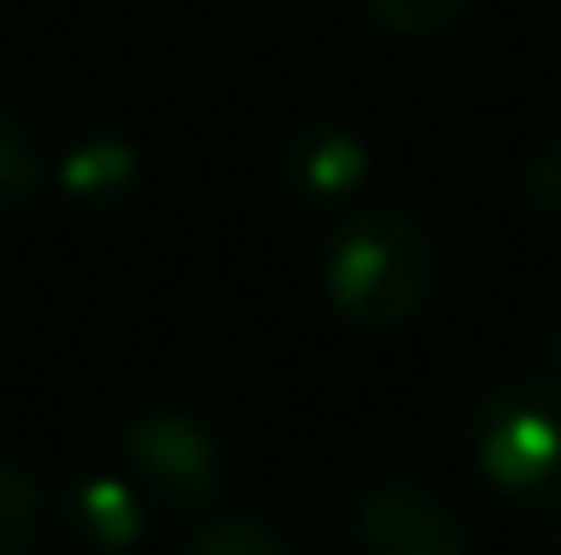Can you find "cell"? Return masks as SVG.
I'll return each instance as SVG.
<instances>
[{
  "label": "cell",
  "mask_w": 561,
  "mask_h": 555,
  "mask_svg": "<svg viewBox=\"0 0 561 555\" xmlns=\"http://www.w3.org/2000/svg\"><path fill=\"white\" fill-rule=\"evenodd\" d=\"M180 555H293V537L257 508H209Z\"/></svg>",
  "instance_id": "8"
},
{
  "label": "cell",
  "mask_w": 561,
  "mask_h": 555,
  "mask_svg": "<svg viewBox=\"0 0 561 555\" xmlns=\"http://www.w3.org/2000/svg\"><path fill=\"white\" fill-rule=\"evenodd\" d=\"M60 532L78 555H131L150 532V501L126 472H78L60 490Z\"/></svg>",
  "instance_id": "6"
},
{
  "label": "cell",
  "mask_w": 561,
  "mask_h": 555,
  "mask_svg": "<svg viewBox=\"0 0 561 555\" xmlns=\"http://www.w3.org/2000/svg\"><path fill=\"white\" fill-rule=\"evenodd\" d=\"M519 192H526V204L538 209L550 228H561V131L543 138L538 150L526 155V167H519Z\"/></svg>",
  "instance_id": "12"
},
{
  "label": "cell",
  "mask_w": 561,
  "mask_h": 555,
  "mask_svg": "<svg viewBox=\"0 0 561 555\" xmlns=\"http://www.w3.org/2000/svg\"><path fill=\"white\" fill-rule=\"evenodd\" d=\"M543 359H550V382H561V323L550 328V340H543Z\"/></svg>",
  "instance_id": "13"
},
{
  "label": "cell",
  "mask_w": 561,
  "mask_h": 555,
  "mask_svg": "<svg viewBox=\"0 0 561 555\" xmlns=\"http://www.w3.org/2000/svg\"><path fill=\"white\" fill-rule=\"evenodd\" d=\"M280 180L311 209H346L370 185V143L335 120H305L280 143Z\"/></svg>",
  "instance_id": "5"
},
{
  "label": "cell",
  "mask_w": 561,
  "mask_h": 555,
  "mask_svg": "<svg viewBox=\"0 0 561 555\" xmlns=\"http://www.w3.org/2000/svg\"><path fill=\"white\" fill-rule=\"evenodd\" d=\"M472 0H365V12L382 24V31H400V36H424V31H443L454 24Z\"/></svg>",
  "instance_id": "11"
},
{
  "label": "cell",
  "mask_w": 561,
  "mask_h": 555,
  "mask_svg": "<svg viewBox=\"0 0 561 555\" xmlns=\"http://www.w3.org/2000/svg\"><path fill=\"white\" fill-rule=\"evenodd\" d=\"M556 555H561V525H556Z\"/></svg>",
  "instance_id": "14"
},
{
  "label": "cell",
  "mask_w": 561,
  "mask_h": 555,
  "mask_svg": "<svg viewBox=\"0 0 561 555\" xmlns=\"http://www.w3.org/2000/svg\"><path fill=\"white\" fill-rule=\"evenodd\" d=\"M353 544L358 555H472L478 537L466 513L431 484L382 478L353 508Z\"/></svg>",
  "instance_id": "4"
},
{
  "label": "cell",
  "mask_w": 561,
  "mask_h": 555,
  "mask_svg": "<svg viewBox=\"0 0 561 555\" xmlns=\"http://www.w3.org/2000/svg\"><path fill=\"white\" fill-rule=\"evenodd\" d=\"M43 532V490L19 460H0V555H31Z\"/></svg>",
  "instance_id": "10"
},
{
  "label": "cell",
  "mask_w": 561,
  "mask_h": 555,
  "mask_svg": "<svg viewBox=\"0 0 561 555\" xmlns=\"http://www.w3.org/2000/svg\"><path fill=\"white\" fill-rule=\"evenodd\" d=\"M436 245L407 209L365 204L323 245V293L353 328H400L431 305Z\"/></svg>",
  "instance_id": "1"
},
{
  "label": "cell",
  "mask_w": 561,
  "mask_h": 555,
  "mask_svg": "<svg viewBox=\"0 0 561 555\" xmlns=\"http://www.w3.org/2000/svg\"><path fill=\"white\" fill-rule=\"evenodd\" d=\"M119 472L138 484L150 513L204 520L209 508H221L227 448L216 425L192 406H150L119 430Z\"/></svg>",
  "instance_id": "3"
},
{
  "label": "cell",
  "mask_w": 561,
  "mask_h": 555,
  "mask_svg": "<svg viewBox=\"0 0 561 555\" xmlns=\"http://www.w3.org/2000/svg\"><path fill=\"white\" fill-rule=\"evenodd\" d=\"M466 442L502 501L561 520V382H496L466 418Z\"/></svg>",
  "instance_id": "2"
},
{
  "label": "cell",
  "mask_w": 561,
  "mask_h": 555,
  "mask_svg": "<svg viewBox=\"0 0 561 555\" xmlns=\"http://www.w3.org/2000/svg\"><path fill=\"white\" fill-rule=\"evenodd\" d=\"M55 185L78 209H119L144 185V155L138 143L114 138V131H90V138H72L60 150Z\"/></svg>",
  "instance_id": "7"
},
{
  "label": "cell",
  "mask_w": 561,
  "mask_h": 555,
  "mask_svg": "<svg viewBox=\"0 0 561 555\" xmlns=\"http://www.w3.org/2000/svg\"><path fill=\"white\" fill-rule=\"evenodd\" d=\"M48 180V162H43V143L31 138V126L19 114L0 108V216L24 209Z\"/></svg>",
  "instance_id": "9"
}]
</instances>
